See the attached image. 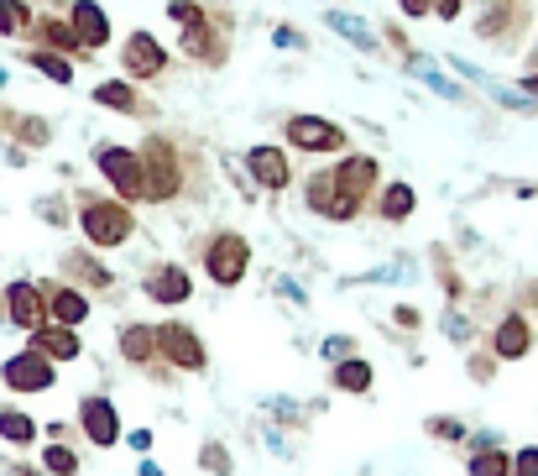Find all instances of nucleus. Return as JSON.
I'll list each match as a JSON object with an SVG mask.
<instances>
[{"instance_id":"1","label":"nucleus","mask_w":538,"mask_h":476,"mask_svg":"<svg viewBox=\"0 0 538 476\" xmlns=\"http://www.w3.org/2000/svg\"><path fill=\"white\" fill-rule=\"evenodd\" d=\"M79 225H84V241L100 246V252H115V246H126V241L136 236L131 204H121V199H100V194H84V204H79Z\"/></svg>"},{"instance_id":"2","label":"nucleus","mask_w":538,"mask_h":476,"mask_svg":"<svg viewBox=\"0 0 538 476\" xmlns=\"http://www.w3.org/2000/svg\"><path fill=\"white\" fill-rule=\"evenodd\" d=\"M157 361L178 377H204L209 372V346L189 320H157Z\"/></svg>"},{"instance_id":"3","label":"nucleus","mask_w":538,"mask_h":476,"mask_svg":"<svg viewBox=\"0 0 538 476\" xmlns=\"http://www.w3.org/2000/svg\"><path fill=\"white\" fill-rule=\"evenodd\" d=\"M136 157H142V178H147V199L152 204H168V199L183 194V157L173 147V136H157L152 131Z\"/></svg>"},{"instance_id":"4","label":"nucleus","mask_w":538,"mask_h":476,"mask_svg":"<svg viewBox=\"0 0 538 476\" xmlns=\"http://www.w3.org/2000/svg\"><path fill=\"white\" fill-rule=\"evenodd\" d=\"M204 278L215 288H241V278L251 272V241L241 231H215L204 241Z\"/></svg>"},{"instance_id":"5","label":"nucleus","mask_w":538,"mask_h":476,"mask_svg":"<svg viewBox=\"0 0 538 476\" xmlns=\"http://www.w3.org/2000/svg\"><path fill=\"white\" fill-rule=\"evenodd\" d=\"M330 178H335V194H340V204H345V220H356V215L366 210V199L377 194L382 168H377V157L350 152V157H340V168H330Z\"/></svg>"},{"instance_id":"6","label":"nucleus","mask_w":538,"mask_h":476,"mask_svg":"<svg viewBox=\"0 0 538 476\" xmlns=\"http://www.w3.org/2000/svg\"><path fill=\"white\" fill-rule=\"evenodd\" d=\"M95 163H100V173H105V184L115 189V199H121V204H136V199H147L142 157H136L131 147H115V142H105V147L95 152Z\"/></svg>"},{"instance_id":"7","label":"nucleus","mask_w":538,"mask_h":476,"mask_svg":"<svg viewBox=\"0 0 538 476\" xmlns=\"http://www.w3.org/2000/svg\"><path fill=\"white\" fill-rule=\"evenodd\" d=\"M481 346L497 356V361H523V356H533V346H538V330H533V320L523 309H507L497 325H491V335L481 340Z\"/></svg>"},{"instance_id":"8","label":"nucleus","mask_w":538,"mask_h":476,"mask_svg":"<svg viewBox=\"0 0 538 476\" xmlns=\"http://www.w3.org/2000/svg\"><path fill=\"white\" fill-rule=\"evenodd\" d=\"M79 435L89 440V445H100V450H110V445H121V408H115L105 393H89V398H79Z\"/></svg>"},{"instance_id":"9","label":"nucleus","mask_w":538,"mask_h":476,"mask_svg":"<svg viewBox=\"0 0 538 476\" xmlns=\"http://www.w3.org/2000/svg\"><path fill=\"white\" fill-rule=\"evenodd\" d=\"M0 382H6L11 393H48L58 382V367L37 351H16V356H6V367H0Z\"/></svg>"},{"instance_id":"10","label":"nucleus","mask_w":538,"mask_h":476,"mask_svg":"<svg viewBox=\"0 0 538 476\" xmlns=\"http://www.w3.org/2000/svg\"><path fill=\"white\" fill-rule=\"evenodd\" d=\"M283 136L293 152H345V131L324 116H288Z\"/></svg>"},{"instance_id":"11","label":"nucleus","mask_w":538,"mask_h":476,"mask_svg":"<svg viewBox=\"0 0 538 476\" xmlns=\"http://www.w3.org/2000/svg\"><path fill=\"white\" fill-rule=\"evenodd\" d=\"M6 320L16 325V330H42L48 325V288L42 283H11L6 288Z\"/></svg>"},{"instance_id":"12","label":"nucleus","mask_w":538,"mask_h":476,"mask_svg":"<svg viewBox=\"0 0 538 476\" xmlns=\"http://www.w3.org/2000/svg\"><path fill=\"white\" fill-rule=\"evenodd\" d=\"M115 351H121V361H126V367H136V372H157L162 367V361H157V325H142V320L121 325Z\"/></svg>"},{"instance_id":"13","label":"nucleus","mask_w":538,"mask_h":476,"mask_svg":"<svg viewBox=\"0 0 538 476\" xmlns=\"http://www.w3.org/2000/svg\"><path fill=\"white\" fill-rule=\"evenodd\" d=\"M142 288H147V299H152V304H168V309H178V304H189V299H194V278H189V267H178V262L152 267Z\"/></svg>"},{"instance_id":"14","label":"nucleus","mask_w":538,"mask_h":476,"mask_svg":"<svg viewBox=\"0 0 538 476\" xmlns=\"http://www.w3.org/2000/svg\"><path fill=\"white\" fill-rule=\"evenodd\" d=\"M121 63H126L131 79H157L162 68H168V48H162L152 32H131L126 48H121Z\"/></svg>"},{"instance_id":"15","label":"nucleus","mask_w":538,"mask_h":476,"mask_svg":"<svg viewBox=\"0 0 538 476\" xmlns=\"http://www.w3.org/2000/svg\"><path fill=\"white\" fill-rule=\"evenodd\" d=\"M68 27H74L84 53H100L110 42V16L95 6V0H74V6H68Z\"/></svg>"},{"instance_id":"16","label":"nucleus","mask_w":538,"mask_h":476,"mask_svg":"<svg viewBox=\"0 0 538 476\" xmlns=\"http://www.w3.org/2000/svg\"><path fill=\"white\" fill-rule=\"evenodd\" d=\"M246 173H251L262 189H288V184H293V163H288V152H283V147H267V142L246 152Z\"/></svg>"},{"instance_id":"17","label":"nucleus","mask_w":538,"mask_h":476,"mask_svg":"<svg viewBox=\"0 0 538 476\" xmlns=\"http://www.w3.org/2000/svg\"><path fill=\"white\" fill-rule=\"evenodd\" d=\"M27 351H37V356H48L53 367H63V361H79L84 356V340H79V330H68V325H42V330H32V346Z\"/></svg>"},{"instance_id":"18","label":"nucleus","mask_w":538,"mask_h":476,"mask_svg":"<svg viewBox=\"0 0 538 476\" xmlns=\"http://www.w3.org/2000/svg\"><path fill=\"white\" fill-rule=\"evenodd\" d=\"M89 293L84 288H74V283H53L48 288V320L53 325H68V330H79L84 320H89Z\"/></svg>"},{"instance_id":"19","label":"nucleus","mask_w":538,"mask_h":476,"mask_svg":"<svg viewBox=\"0 0 538 476\" xmlns=\"http://www.w3.org/2000/svg\"><path fill=\"white\" fill-rule=\"evenodd\" d=\"M465 445H471V461H465L471 476H512V450H502L497 435H471Z\"/></svg>"},{"instance_id":"20","label":"nucleus","mask_w":538,"mask_h":476,"mask_svg":"<svg viewBox=\"0 0 538 476\" xmlns=\"http://www.w3.org/2000/svg\"><path fill=\"white\" fill-rule=\"evenodd\" d=\"M183 53H189V58H204V63H220V58H225V42L215 37V27H209L204 11L189 21V27H183Z\"/></svg>"},{"instance_id":"21","label":"nucleus","mask_w":538,"mask_h":476,"mask_svg":"<svg viewBox=\"0 0 538 476\" xmlns=\"http://www.w3.org/2000/svg\"><path fill=\"white\" fill-rule=\"evenodd\" d=\"M303 204H309L314 215L345 225V204H340V194H335V178H330V173H314L309 184H303Z\"/></svg>"},{"instance_id":"22","label":"nucleus","mask_w":538,"mask_h":476,"mask_svg":"<svg viewBox=\"0 0 538 476\" xmlns=\"http://www.w3.org/2000/svg\"><path fill=\"white\" fill-rule=\"evenodd\" d=\"M371 382H377V372H371L366 356H345L330 367V388L335 393H371Z\"/></svg>"},{"instance_id":"23","label":"nucleus","mask_w":538,"mask_h":476,"mask_svg":"<svg viewBox=\"0 0 538 476\" xmlns=\"http://www.w3.org/2000/svg\"><path fill=\"white\" fill-rule=\"evenodd\" d=\"M63 272H68V278H79L84 288H95V293L115 288V272H110V267H100L89 252H68V257H63Z\"/></svg>"},{"instance_id":"24","label":"nucleus","mask_w":538,"mask_h":476,"mask_svg":"<svg viewBox=\"0 0 538 476\" xmlns=\"http://www.w3.org/2000/svg\"><path fill=\"white\" fill-rule=\"evenodd\" d=\"M413 210H418V194H413V184H387V189H382V204H377V215H382V220L403 225Z\"/></svg>"},{"instance_id":"25","label":"nucleus","mask_w":538,"mask_h":476,"mask_svg":"<svg viewBox=\"0 0 538 476\" xmlns=\"http://www.w3.org/2000/svg\"><path fill=\"white\" fill-rule=\"evenodd\" d=\"M42 435L37 419L32 414H21V408H0V440H11V445H32Z\"/></svg>"},{"instance_id":"26","label":"nucleus","mask_w":538,"mask_h":476,"mask_svg":"<svg viewBox=\"0 0 538 476\" xmlns=\"http://www.w3.org/2000/svg\"><path fill=\"white\" fill-rule=\"evenodd\" d=\"M32 32H37V42H48V48H58V53H84L68 21H53V16H42V21H32Z\"/></svg>"},{"instance_id":"27","label":"nucleus","mask_w":538,"mask_h":476,"mask_svg":"<svg viewBox=\"0 0 538 476\" xmlns=\"http://www.w3.org/2000/svg\"><path fill=\"white\" fill-rule=\"evenodd\" d=\"M95 105H105V110H126V116H136V110H142V100H136V89H131L126 79H105V84L95 89Z\"/></svg>"},{"instance_id":"28","label":"nucleus","mask_w":538,"mask_h":476,"mask_svg":"<svg viewBox=\"0 0 538 476\" xmlns=\"http://www.w3.org/2000/svg\"><path fill=\"white\" fill-rule=\"evenodd\" d=\"M32 27V6L27 0H0V37H21Z\"/></svg>"},{"instance_id":"29","label":"nucleus","mask_w":538,"mask_h":476,"mask_svg":"<svg viewBox=\"0 0 538 476\" xmlns=\"http://www.w3.org/2000/svg\"><path fill=\"white\" fill-rule=\"evenodd\" d=\"M42 471H48V476H79V456L63 440H53L48 450H42Z\"/></svg>"},{"instance_id":"30","label":"nucleus","mask_w":538,"mask_h":476,"mask_svg":"<svg viewBox=\"0 0 538 476\" xmlns=\"http://www.w3.org/2000/svg\"><path fill=\"white\" fill-rule=\"evenodd\" d=\"M324 21H330V27H335L340 37H350V42H356V48H377V37H371V27H366V21H356V16H345V11H330V16H324Z\"/></svg>"},{"instance_id":"31","label":"nucleus","mask_w":538,"mask_h":476,"mask_svg":"<svg viewBox=\"0 0 538 476\" xmlns=\"http://www.w3.org/2000/svg\"><path fill=\"white\" fill-rule=\"evenodd\" d=\"M27 63H32V68H42V74H48L53 84H68V79H74V63L58 58V53H48V48H32V53H27Z\"/></svg>"},{"instance_id":"32","label":"nucleus","mask_w":538,"mask_h":476,"mask_svg":"<svg viewBox=\"0 0 538 476\" xmlns=\"http://www.w3.org/2000/svg\"><path fill=\"white\" fill-rule=\"evenodd\" d=\"M439 330H444V340H455V346H476V325L465 320L460 309H444V320H439Z\"/></svg>"},{"instance_id":"33","label":"nucleus","mask_w":538,"mask_h":476,"mask_svg":"<svg viewBox=\"0 0 538 476\" xmlns=\"http://www.w3.org/2000/svg\"><path fill=\"white\" fill-rule=\"evenodd\" d=\"M199 466H204L209 476H230V471H236V461H230V450H225L220 440H209V445L199 450Z\"/></svg>"},{"instance_id":"34","label":"nucleus","mask_w":538,"mask_h":476,"mask_svg":"<svg viewBox=\"0 0 538 476\" xmlns=\"http://www.w3.org/2000/svg\"><path fill=\"white\" fill-rule=\"evenodd\" d=\"M424 429H429L434 440H450V445H465V440H471V429H465L460 419H429Z\"/></svg>"},{"instance_id":"35","label":"nucleus","mask_w":538,"mask_h":476,"mask_svg":"<svg viewBox=\"0 0 538 476\" xmlns=\"http://www.w3.org/2000/svg\"><path fill=\"white\" fill-rule=\"evenodd\" d=\"M491 377H497V356H491L486 346H481V351H471V382H481V388H486Z\"/></svg>"},{"instance_id":"36","label":"nucleus","mask_w":538,"mask_h":476,"mask_svg":"<svg viewBox=\"0 0 538 476\" xmlns=\"http://www.w3.org/2000/svg\"><path fill=\"white\" fill-rule=\"evenodd\" d=\"M512 476H538V445L512 450Z\"/></svg>"},{"instance_id":"37","label":"nucleus","mask_w":538,"mask_h":476,"mask_svg":"<svg viewBox=\"0 0 538 476\" xmlns=\"http://www.w3.org/2000/svg\"><path fill=\"white\" fill-rule=\"evenodd\" d=\"M324 361H330V367H335V361H345V356H356V346H350V340L345 335H330V340H324Z\"/></svg>"},{"instance_id":"38","label":"nucleus","mask_w":538,"mask_h":476,"mask_svg":"<svg viewBox=\"0 0 538 476\" xmlns=\"http://www.w3.org/2000/svg\"><path fill=\"white\" fill-rule=\"evenodd\" d=\"M21 142L42 147V142H48V121H21Z\"/></svg>"},{"instance_id":"39","label":"nucleus","mask_w":538,"mask_h":476,"mask_svg":"<svg viewBox=\"0 0 538 476\" xmlns=\"http://www.w3.org/2000/svg\"><path fill=\"white\" fill-rule=\"evenodd\" d=\"M392 320L403 325V330H418V325H424V314H418L413 304H397V309H392Z\"/></svg>"},{"instance_id":"40","label":"nucleus","mask_w":538,"mask_h":476,"mask_svg":"<svg viewBox=\"0 0 538 476\" xmlns=\"http://www.w3.org/2000/svg\"><path fill=\"white\" fill-rule=\"evenodd\" d=\"M272 37H277V48H303V37H298L293 27H277Z\"/></svg>"},{"instance_id":"41","label":"nucleus","mask_w":538,"mask_h":476,"mask_svg":"<svg viewBox=\"0 0 538 476\" xmlns=\"http://www.w3.org/2000/svg\"><path fill=\"white\" fill-rule=\"evenodd\" d=\"M439 288H444V293H450V299H460V293H465V283L455 278V272H439Z\"/></svg>"},{"instance_id":"42","label":"nucleus","mask_w":538,"mask_h":476,"mask_svg":"<svg viewBox=\"0 0 538 476\" xmlns=\"http://www.w3.org/2000/svg\"><path fill=\"white\" fill-rule=\"evenodd\" d=\"M397 6H403L408 16H429V11H434V0H397Z\"/></svg>"},{"instance_id":"43","label":"nucleus","mask_w":538,"mask_h":476,"mask_svg":"<svg viewBox=\"0 0 538 476\" xmlns=\"http://www.w3.org/2000/svg\"><path fill=\"white\" fill-rule=\"evenodd\" d=\"M126 440H131V450H152V435H147V429H131Z\"/></svg>"},{"instance_id":"44","label":"nucleus","mask_w":538,"mask_h":476,"mask_svg":"<svg viewBox=\"0 0 538 476\" xmlns=\"http://www.w3.org/2000/svg\"><path fill=\"white\" fill-rule=\"evenodd\" d=\"M523 89H528V105H538V74H528V79H523Z\"/></svg>"},{"instance_id":"45","label":"nucleus","mask_w":538,"mask_h":476,"mask_svg":"<svg viewBox=\"0 0 538 476\" xmlns=\"http://www.w3.org/2000/svg\"><path fill=\"white\" fill-rule=\"evenodd\" d=\"M142 476H168V471H162L157 461H142Z\"/></svg>"},{"instance_id":"46","label":"nucleus","mask_w":538,"mask_h":476,"mask_svg":"<svg viewBox=\"0 0 538 476\" xmlns=\"http://www.w3.org/2000/svg\"><path fill=\"white\" fill-rule=\"evenodd\" d=\"M11 476H42L37 466H11Z\"/></svg>"}]
</instances>
